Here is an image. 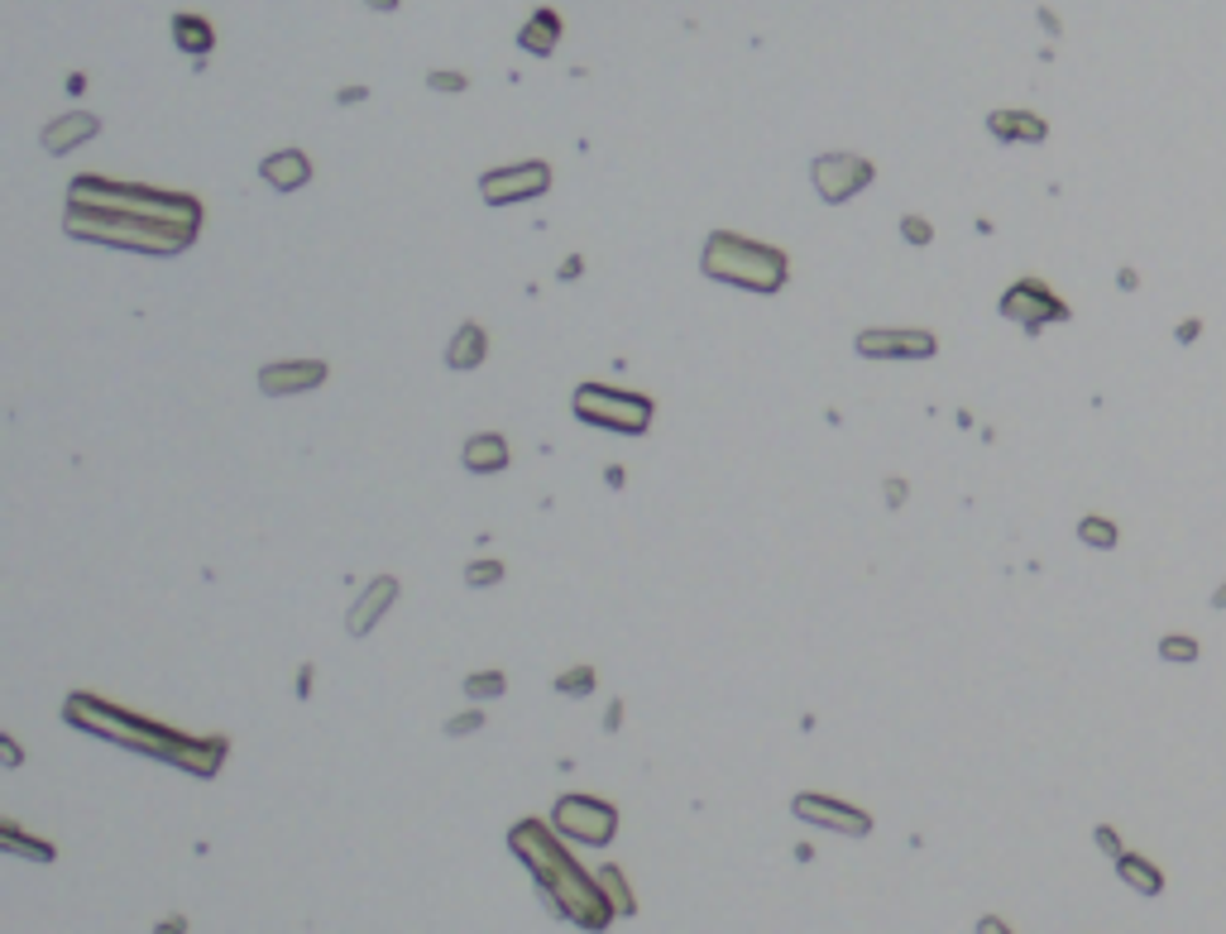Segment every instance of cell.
Listing matches in <instances>:
<instances>
[{
	"instance_id": "cell-4",
	"label": "cell",
	"mask_w": 1226,
	"mask_h": 934,
	"mask_svg": "<svg viewBox=\"0 0 1226 934\" xmlns=\"http://www.w3.org/2000/svg\"><path fill=\"white\" fill-rule=\"evenodd\" d=\"M700 269L705 279L715 283H729V288H743V293H781L786 288V255L762 240H747V235H733V230H715L705 240V255H700Z\"/></svg>"
},
{
	"instance_id": "cell-8",
	"label": "cell",
	"mask_w": 1226,
	"mask_h": 934,
	"mask_svg": "<svg viewBox=\"0 0 1226 934\" xmlns=\"http://www.w3.org/2000/svg\"><path fill=\"white\" fill-rule=\"evenodd\" d=\"M551 188V168L542 159H522V164H504V168H490L480 178V196L490 206H518V202H532Z\"/></svg>"
},
{
	"instance_id": "cell-6",
	"label": "cell",
	"mask_w": 1226,
	"mask_h": 934,
	"mask_svg": "<svg viewBox=\"0 0 1226 934\" xmlns=\"http://www.w3.org/2000/svg\"><path fill=\"white\" fill-rule=\"evenodd\" d=\"M571 413L580 423L589 427H604V431H618V437H642L656 417V403L648 393H632V389H604V384H580L575 398H571Z\"/></svg>"
},
{
	"instance_id": "cell-9",
	"label": "cell",
	"mask_w": 1226,
	"mask_h": 934,
	"mask_svg": "<svg viewBox=\"0 0 1226 934\" xmlns=\"http://www.w3.org/2000/svg\"><path fill=\"white\" fill-rule=\"evenodd\" d=\"M873 178H877V168L867 164L863 154H820V159L810 164V182H814V192H820L829 206L853 202V196H858Z\"/></svg>"
},
{
	"instance_id": "cell-29",
	"label": "cell",
	"mask_w": 1226,
	"mask_h": 934,
	"mask_svg": "<svg viewBox=\"0 0 1226 934\" xmlns=\"http://www.w3.org/2000/svg\"><path fill=\"white\" fill-rule=\"evenodd\" d=\"M498 581H504V561H474V565H465V585H474V589L498 585Z\"/></svg>"
},
{
	"instance_id": "cell-40",
	"label": "cell",
	"mask_w": 1226,
	"mask_h": 934,
	"mask_svg": "<svg viewBox=\"0 0 1226 934\" xmlns=\"http://www.w3.org/2000/svg\"><path fill=\"white\" fill-rule=\"evenodd\" d=\"M369 10H398V0H364Z\"/></svg>"
},
{
	"instance_id": "cell-2",
	"label": "cell",
	"mask_w": 1226,
	"mask_h": 934,
	"mask_svg": "<svg viewBox=\"0 0 1226 934\" xmlns=\"http://www.w3.org/2000/svg\"><path fill=\"white\" fill-rule=\"evenodd\" d=\"M508 848H513V858L532 873L537 897L551 905V915H556V920H571V925L589 930V934L609 930L618 920L609 897H604V887H599V877L585 873V867L575 863V853L561 844L551 824L518 820L508 829Z\"/></svg>"
},
{
	"instance_id": "cell-23",
	"label": "cell",
	"mask_w": 1226,
	"mask_h": 934,
	"mask_svg": "<svg viewBox=\"0 0 1226 934\" xmlns=\"http://www.w3.org/2000/svg\"><path fill=\"white\" fill-rule=\"evenodd\" d=\"M0 848L15 853V858H30V863H53V844H44V839H30L15 820H0Z\"/></svg>"
},
{
	"instance_id": "cell-15",
	"label": "cell",
	"mask_w": 1226,
	"mask_h": 934,
	"mask_svg": "<svg viewBox=\"0 0 1226 934\" xmlns=\"http://www.w3.org/2000/svg\"><path fill=\"white\" fill-rule=\"evenodd\" d=\"M259 178L269 182L273 192H297V188H307V182H312V159L302 149H279V154H269V159L259 164Z\"/></svg>"
},
{
	"instance_id": "cell-31",
	"label": "cell",
	"mask_w": 1226,
	"mask_h": 934,
	"mask_svg": "<svg viewBox=\"0 0 1226 934\" xmlns=\"http://www.w3.org/2000/svg\"><path fill=\"white\" fill-rule=\"evenodd\" d=\"M901 235H906V245H930V240H934V226H930V221H920V216H906V221H901Z\"/></svg>"
},
{
	"instance_id": "cell-41",
	"label": "cell",
	"mask_w": 1226,
	"mask_h": 934,
	"mask_svg": "<svg viewBox=\"0 0 1226 934\" xmlns=\"http://www.w3.org/2000/svg\"><path fill=\"white\" fill-rule=\"evenodd\" d=\"M1212 609H1226V581H1222L1217 595H1212Z\"/></svg>"
},
{
	"instance_id": "cell-30",
	"label": "cell",
	"mask_w": 1226,
	"mask_h": 934,
	"mask_svg": "<svg viewBox=\"0 0 1226 934\" xmlns=\"http://www.w3.org/2000/svg\"><path fill=\"white\" fill-rule=\"evenodd\" d=\"M427 87H431V91H465L470 77H465V72H446V68H437V72H427Z\"/></svg>"
},
{
	"instance_id": "cell-36",
	"label": "cell",
	"mask_w": 1226,
	"mask_h": 934,
	"mask_svg": "<svg viewBox=\"0 0 1226 934\" xmlns=\"http://www.w3.org/2000/svg\"><path fill=\"white\" fill-rule=\"evenodd\" d=\"M340 106H355V101H364V87H340Z\"/></svg>"
},
{
	"instance_id": "cell-25",
	"label": "cell",
	"mask_w": 1226,
	"mask_h": 934,
	"mask_svg": "<svg viewBox=\"0 0 1226 934\" xmlns=\"http://www.w3.org/2000/svg\"><path fill=\"white\" fill-rule=\"evenodd\" d=\"M1078 542L1092 547V551H1112L1116 542H1122V532H1116L1112 518H1102V513H1088V518L1078 522Z\"/></svg>"
},
{
	"instance_id": "cell-19",
	"label": "cell",
	"mask_w": 1226,
	"mask_h": 934,
	"mask_svg": "<svg viewBox=\"0 0 1226 934\" xmlns=\"http://www.w3.org/2000/svg\"><path fill=\"white\" fill-rule=\"evenodd\" d=\"M460 460H465L470 475H494V470L508 465V441L498 431H474V437L460 446Z\"/></svg>"
},
{
	"instance_id": "cell-20",
	"label": "cell",
	"mask_w": 1226,
	"mask_h": 934,
	"mask_svg": "<svg viewBox=\"0 0 1226 934\" xmlns=\"http://www.w3.org/2000/svg\"><path fill=\"white\" fill-rule=\"evenodd\" d=\"M484 355H490V336H484V326L465 322L451 336V346H446V364H451V370H474V364H484Z\"/></svg>"
},
{
	"instance_id": "cell-7",
	"label": "cell",
	"mask_w": 1226,
	"mask_h": 934,
	"mask_svg": "<svg viewBox=\"0 0 1226 934\" xmlns=\"http://www.w3.org/2000/svg\"><path fill=\"white\" fill-rule=\"evenodd\" d=\"M551 829L585 848H604L618 834V810L599 796H561L556 810H551Z\"/></svg>"
},
{
	"instance_id": "cell-32",
	"label": "cell",
	"mask_w": 1226,
	"mask_h": 934,
	"mask_svg": "<svg viewBox=\"0 0 1226 934\" xmlns=\"http://www.w3.org/2000/svg\"><path fill=\"white\" fill-rule=\"evenodd\" d=\"M474 729H484V714H480V709H470V714L446 719V733H451V739H460V733H474Z\"/></svg>"
},
{
	"instance_id": "cell-28",
	"label": "cell",
	"mask_w": 1226,
	"mask_h": 934,
	"mask_svg": "<svg viewBox=\"0 0 1226 934\" xmlns=\"http://www.w3.org/2000/svg\"><path fill=\"white\" fill-rule=\"evenodd\" d=\"M556 690L561 695H589L595 690V666H571L556 676Z\"/></svg>"
},
{
	"instance_id": "cell-42",
	"label": "cell",
	"mask_w": 1226,
	"mask_h": 934,
	"mask_svg": "<svg viewBox=\"0 0 1226 934\" xmlns=\"http://www.w3.org/2000/svg\"><path fill=\"white\" fill-rule=\"evenodd\" d=\"M158 934H182V920H168V925L158 930Z\"/></svg>"
},
{
	"instance_id": "cell-24",
	"label": "cell",
	"mask_w": 1226,
	"mask_h": 934,
	"mask_svg": "<svg viewBox=\"0 0 1226 934\" xmlns=\"http://www.w3.org/2000/svg\"><path fill=\"white\" fill-rule=\"evenodd\" d=\"M595 877H599V887H604V897H609V905H614V915H618V920L638 911V897H632V891H628V877H623V867H614V863H609V867H599Z\"/></svg>"
},
{
	"instance_id": "cell-13",
	"label": "cell",
	"mask_w": 1226,
	"mask_h": 934,
	"mask_svg": "<svg viewBox=\"0 0 1226 934\" xmlns=\"http://www.w3.org/2000/svg\"><path fill=\"white\" fill-rule=\"evenodd\" d=\"M316 384H326V360H279L259 370V389L269 398H293V393H307Z\"/></svg>"
},
{
	"instance_id": "cell-39",
	"label": "cell",
	"mask_w": 1226,
	"mask_h": 934,
	"mask_svg": "<svg viewBox=\"0 0 1226 934\" xmlns=\"http://www.w3.org/2000/svg\"><path fill=\"white\" fill-rule=\"evenodd\" d=\"M580 269H585V265H580V259H565V265H561V279H575Z\"/></svg>"
},
{
	"instance_id": "cell-35",
	"label": "cell",
	"mask_w": 1226,
	"mask_h": 934,
	"mask_svg": "<svg viewBox=\"0 0 1226 934\" xmlns=\"http://www.w3.org/2000/svg\"><path fill=\"white\" fill-rule=\"evenodd\" d=\"M1174 336L1183 340V346H1189V340H1197V336H1203V322H1197V317H1189V322H1183V326H1179V331H1174Z\"/></svg>"
},
{
	"instance_id": "cell-10",
	"label": "cell",
	"mask_w": 1226,
	"mask_h": 934,
	"mask_svg": "<svg viewBox=\"0 0 1226 934\" xmlns=\"http://www.w3.org/2000/svg\"><path fill=\"white\" fill-rule=\"evenodd\" d=\"M1001 317L1025 326V331H1039L1049 322H1069V302L1059 293H1049L1039 279H1016L1001 293Z\"/></svg>"
},
{
	"instance_id": "cell-14",
	"label": "cell",
	"mask_w": 1226,
	"mask_h": 934,
	"mask_svg": "<svg viewBox=\"0 0 1226 934\" xmlns=\"http://www.w3.org/2000/svg\"><path fill=\"white\" fill-rule=\"evenodd\" d=\"M393 599H398V581H393V575H379V581H369V589H364L360 599H355V609L346 614V628H350L355 638H364L369 628H374L379 618L389 614Z\"/></svg>"
},
{
	"instance_id": "cell-38",
	"label": "cell",
	"mask_w": 1226,
	"mask_h": 934,
	"mask_svg": "<svg viewBox=\"0 0 1226 934\" xmlns=\"http://www.w3.org/2000/svg\"><path fill=\"white\" fill-rule=\"evenodd\" d=\"M887 498H891V504H901V498H906V484L891 480V484H887Z\"/></svg>"
},
{
	"instance_id": "cell-3",
	"label": "cell",
	"mask_w": 1226,
	"mask_h": 934,
	"mask_svg": "<svg viewBox=\"0 0 1226 934\" xmlns=\"http://www.w3.org/2000/svg\"><path fill=\"white\" fill-rule=\"evenodd\" d=\"M68 206H91V212H115V216H139L158 226H182L202 230V202L188 192H164V188H139V182H111V178H77L68 188Z\"/></svg>"
},
{
	"instance_id": "cell-21",
	"label": "cell",
	"mask_w": 1226,
	"mask_h": 934,
	"mask_svg": "<svg viewBox=\"0 0 1226 934\" xmlns=\"http://www.w3.org/2000/svg\"><path fill=\"white\" fill-rule=\"evenodd\" d=\"M173 44L192 58H206L211 48H216V30H211L202 15H192V10H178L173 15Z\"/></svg>"
},
{
	"instance_id": "cell-12",
	"label": "cell",
	"mask_w": 1226,
	"mask_h": 934,
	"mask_svg": "<svg viewBox=\"0 0 1226 934\" xmlns=\"http://www.w3.org/2000/svg\"><path fill=\"white\" fill-rule=\"evenodd\" d=\"M853 350L863 360H934L940 340H934V331H896V326H881V331H858Z\"/></svg>"
},
{
	"instance_id": "cell-1",
	"label": "cell",
	"mask_w": 1226,
	"mask_h": 934,
	"mask_svg": "<svg viewBox=\"0 0 1226 934\" xmlns=\"http://www.w3.org/2000/svg\"><path fill=\"white\" fill-rule=\"evenodd\" d=\"M63 719L72 729L91 733V739H105V743H121L130 753H144V757H158L178 772H192V776H216L221 762H226L230 743L221 733H206V739H192V733H178L168 723H154L144 714H130V709L101 700V695H87V690H72L68 705H63Z\"/></svg>"
},
{
	"instance_id": "cell-5",
	"label": "cell",
	"mask_w": 1226,
	"mask_h": 934,
	"mask_svg": "<svg viewBox=\"0 0 1226 934\" xmlns=\"http://www.w3.org/2000/svg\"><path fill=\"white\" fill-rule=\"evenodd\" d=\"M68 235L87 245H115V249H135V255H182L196 230L182 226H158V221H139V216H115V212H91V206H68Z\"/></svg>"
},
{
	"instance_id": "cell-17",
	"label": "cell",
	"mask_w": 1226,
	"mask_h": 934,
	"mask_svg": "<svg viewBox=\"0 0 1226 934\" xmlns=\"http://www.w3.org/2000/svg\"><path fill=\"white\" fill-rule=\"evenodd\" d=\"M561 15L551 5H542V10H532V15H527V24L518 30V48L522 54H532V58H551L556 54V44H561Z\"/></svg>"
},
{
	"instance_id": "cell-27",
	"label": "cell",
	"mask_w": 1226,
	"mask_h": 934,
	"mask_svg": "<svg viewBox=\"0 0 1226 934\" xmlns=\"http://www.w3.org/2000/svg\"><path fill=\"white\" fill-rule=\"evenodd\" d=\"M508 680L504 671H474V676H465V695L470 700H494V695H504Z\"/></svg>"
},
{
	"instance_id": "cell-22",
	"label": "cell",
	"mask_w": 1226,
	"mask_h": 934,
	"mask_svg": "<svg viewBox=\"0 0 1226 934\" xmlns=\"http://www.w3.org/2000/svg\"><path fill=\"white\" fill-rule=\"evenodd\" d=\"M1116 873H1122V881L1131 891H1140V897H1159V891H1165V873H1159L1150 858H1140V853H1122V858H1116Z\"/></svg>"
},
{
	"instance_id": "cell-18",
	"label": "cell",
	"mask_w": 1226,
	"mask_h": 934,
	"mask_svg": "<svg viewBox=\"0 0 1226 934\" xmlns=\"http://www.w3.org/2000/svg\"><path fill=\"white\" fill-rule=\"evenodd\" d=\"M97 130H101V121H97V115H87V111L58 115L53 125H44V149L48 154H72L77 144H87Z\"/></svg>"
},
{
	"instance_id": "cell-16",
	"label": "cell",
	"mask_w": 1226,
	"mask_h": 934,
	"mask_svg": "<svg viewBox=\"0 0 1226 934\" xmlns=\"http://www.w3.org/2000/svg\"><path fill=\"white\" fill-rule=\"evenodd\" d=\"M987 130L1001 144H1045L1049 139L1045 115H1035V111H992L987 115Z\"/></svg>"
},
{
	"instance_id": "cell-37",
	"label": "cell",
	"mask_w": 1226,
	"mask_h": 934,
	"mask_svg": "<svg viewBox=\"0 0 1226 934\" xmlns=\"http://www.w3.org/2000/svg\"><path fill=\"white\" fill-rule=\"evenodd\" d=\"M1039 24H1045L1049 34H1059V15H1054V10H1039Z\"/></svg>"
},
{
	"instance_id": "cell-11",
	"label": "cell",
	"mask_w": 1226,
	"mask_h": 934,
	"mask_svg": "<svg viewBox=\"0 0 1226 934\" xmlns=\"http://www.w3.org/2000/svg\"><path fill=\"white\" fill-rule=\"evenodd\" d=\"M790 814L806 824H820L829 834H843V839H867L873 834V814L848 806V800H834V796H820V791H800L790 800Z\"/></svg>"
},
{
	"instance_id": "cell-33",
	"label": "cell",
	"mask_w": 1226,
	"mask_h": 934,
	"mask_svg": "<svg viewBox=\"0 0 1226 934\" xmlns=\"http://www.w3.org/2000/svg\"><path fill=\"white\" fill-rule=\"evenodd\" d=\"M1098 848L1106 853V858H1122V853H1126V848H1122V839H1116V829H1112V824H1098Z\"/></svg>"
},
{
	"instance_id": "cell-34",
	"label": "cell",
	"mask_w": 1226,
	"mask_h": 934,
	"mask_svg": "<svg viewBox=\"0 0 1226 934\" xmlns=\"http://www.w3.org/2000/svg\"><path fill=\"white\" fill-rule=\"evenodd\" d=\"M978 934H1011V925H1006V920H997V915H982V920H978Z\"/></svg>"
},
{
	"instance_id": "cell-26",
	"label": "cell",
	"mask_w": 1226,
	"mask_h": 934,
	"mask_svg": "<svg viewBox=\"0 0 1226 934\" xmlns=\"http://www.w3.org/2000/svg\"><path fill=\"white\" fill-rule=\"evenodd\" d=\"M1159 656H1165V662H1174V666H1193L1197 662V638H1189V633L1159 638Z\"/></svg>"
}]
</instances>
